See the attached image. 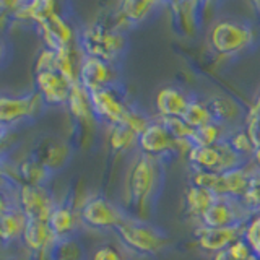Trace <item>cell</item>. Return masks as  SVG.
I'll return each instance as SVG.
<instances>
[{
	"instance_id": "cell-1",
	"label": "cell",
	"mask_w": 260,
	"mask_h": 260,
	"mask_svg": "<svg viewBox=\"0 0 260 260\" xmlns=\"http://www.w3.org/2000/svg\"><path fill=\"white\" fill-rule=\"evenodd\" d=\"M162 161L138 153L125 177L127 205L135 210L132 218L146 221L162 184Z\"/></svg>"
},
{
	"instance_id": "cell-2",
	"label": "cell",
	"mask_w": 260,
	"mask_h": 260,
	"mask_svg": "<svg viewBox=\"0 0 260 260\" xmlns=\"http://www.w3.org/2000/svg\"><path fill=\"white\" fill-rule=\"evenodd\" d=\"M260 41V29L241 16H221L211 23L208 43L211 51L223 57H234L254 49Z\"/></svg>"
},
{
	"instance_id": "cell-3",
	"label": "cell",
	"mask_w": 260,
	"mask_h": 260,
	"mask_svg": "<svg viewBox=\"0 0 260 260\" xmlns=\"http://www.w3.org/2000/svg\"><path fill=\"white\" fill-rule=\"evenodd\" d=\"M78 47L83 55L114 63L127 47L125 32L116 29L106 21H93L81 29Z\"/></svg>"
},
{
	"instance_id": "cell-4",
	"label": "cell",
	"mask_w": 260,
	"mask_h": 260,
	"mask_svg": "<svg viewBox=\"0 0 260 260\" xmlns=\"http://www.w3.org/2000/svg\"><path fill=\"white\" fill-rule=\"evenodd\" d=\"M114 233L125 250L142 257L158 255L169 244L168 236L159 228L132 216H128Z\"/></svg>"
},
{
	"instance_id": "cell-5",
	"label": "cell",
	"mask_w": 260,
	"mask_h": 260,
	"mask_svg": "<svg viewBox=\"0 0 260 260\" xmlns=\"http://www.w3.org/2000/svg\"><path fill=\"white\" fill-rule=\"evenodd\" d=\"M190 148V142H177L158 117H154L145 132L138 135V153L159 161L173 156H185Z\"/></svg>"
},
{
	"instance_id": "cell-6",
	"label": "cell",
	"mask_w": 260,
	"mask_h": 260,
	"mask_svg": "<svg viewBox=\"0 0 260 260\" xmlns=\"http://www.w3.org/2000/svg\"><path fill=\"white\" fill-rule=\"evenodd\" d=\"M81 223L96 231H116L128 218L127 211L104 195H93L80 207Z\"/></svg>"
},
{
	"instance_id": "cell-7",
	"label": "cell",
	"mask_w": 260,
	"mask_h": 260,
	"mask_svg": "<svg viewBox=\"0 0 260 260\" xmlns=\"http://www.w3.org/2000/svg\"><path fill=\"white\" fill-rule=\"evenodd\" d=\"M89 96H91V108L96 120H101L109 127L124 124L132 104L125 101L119 85L98 89V91L89 93Z\"/></svg>"
},
{
	"instance_id": "cell-8",
	"label": "cell",
	"mask_w": 260,
	"mask_h": 260,
	"mask_svg": "<svg viewBox=\"0 0 260 260\" xmlns=\"http://www.w3.org/2000/svg\"><path fill=\"white\" fill-rule=\"evenodd\" d=\"M78 83L88 93L98 91V89L103 88L116 86L119 85L116 65L101 59H96V57L83 55L78 70Z\"/></svg>"
},
{
	"instance_id": "cell-9",
	"label": "cell",
	"mask_w": 260,
	"mask_h": 260,
	"mask_svg": "<svg viewBox=\"0 0 260 260\" xmlns=\"http://www.w3.org/2000/svg\"><path fill=\"white\" fill-rule=\"evenodd\" d=\"M161 7L162 4L150 2V0H143V2L127 0V2L117 4L116 10L112 13V20L108 23L112 24L116 29L125 32V29H132L150 21L153 16L158 15Z\"/></svg>"
},
{
	"instance_id": "cell-10",
	"label": "cell",
	"mask_w": 260,
	"mask_h": 260,
	"mask_svg": "<svg viewBox=\"0 0 260 260\" xmlns=\"http://www.w3.org/2000/svg\"><path fill=\"white\" fill-rule=\"evenodd\" d=\"M43 104L44 101L38 91L21 96L0 94V124L7 127L20 120L35 117Z\"/></svg>"
},
{
	"instance_id": "cell-11",
	"label": "cell",
	"mask_w": 260,
	"mask_h": 260,
	"mask_svg": "<svg viewBox=\"0 0 260 260\" xmlns=\"http://www.w3.org/2000/svg\"><path fill=\"white\" fill-rule=\"evenodd\" d=\"M18 208L28 219L49 221L55 202L44 185H21L18 193Z\"/></svg>"
},
{
	"instance_id": "cell-12",
	"label": "cell",
	"mask_w": 260,
	"mask_h": 260,
	"mask_svg": "<svg viewBox=\"0 0 260 260\" xmlns=\"http://www.w3.org/2000/svg\"><path fill=\"white\" fill-rule=\"evenodd\" d=\"M247 207H242L236 199H216L211 207L202 215L199 224L205 228H231L246 224L247 216L244 215Z\"/></svg>"
},
{
	"instance_id": "cell-13",
	"label": "cell",
	"mask_w": 260,
	"mask_h": 260,
	"mask_svg": "<svg viewBox=\"0 0 260 260\" xmlns=\"http://www.w3.org/2000/svg\"><path fill=\"white\" fill-rule=\"evenodd\" d=\"M36 91L43 98L44 104L62 106L67 104L72 85L60 72L57 70H43L36 72Z\"/></svg>"
},
{
	"instance_id": "cell-14",
	"label": "cell",
	"mask_w": 260,
	"mask_h": 260,
	"mask_svg": "<svg viewBox=\"0 0 260 260\" xmlns=\"http://www.w3.org/2000/svg\"><path fill=\"white\" fill-rule=\"evenodd\" d=\"M246 224H238L231 228H205L199 224V228L193 231V234H195V239H197V244L203 250L218 254V252L230 247L234 241L242 238Z\"/></svg>"
},
{
	"instance_id": "cell-15",
	"label": "cell",
	"mask_w": 260,
	"mask_h": 260,
	"mask_svg": "<svg viewBox=\"0 0 260 260\" xmlns=\"http://www.w3.org/2000/svg\"><path fill=\"white\" fill-rule=\"evenodd\" d=\"M193 94H189L185 89L168 85L158 89L154 96V108L159 119H171V117H182L185 109L189 108V103Z\"/></svg>"
},
{
	"instance_id": "cell-16",
	"label": "cell",
	"mask_w": 260,
	"mask_h": 260,
	"mask_svg": "<svg viewBox=\"0 0 260 260\" xmlns=\"http://www.w3.org/2000/svg\"><path fill=\"white\" fill-rule=\"evenodd\" d=\"M32 156L52 174L67 166V162L70 161L72 156V150L67 142L60 140V138L49 137L38 143L36 151Z\"/></svg>"
},
{
	"instance_id": "cell-17",
	"label": "cell",
	"mask_w": 260,
	"mask_h": 260,
	"mask_svg": "<svg viewBox=\"0 0 260 260\" xmlns=\"http://www.w3.org/2000/svg\"><path fill=\"white\" fill-rule=\"evenodd\" d=\"M171 7V24L184 38H193L200 29V7L199 2H174Z\"/></svg>"
},
{
	"instance_id": "cell-18",
	"label": "cell",
	"mask_w": 260,
	"mask_h": 260,
	"mask_svg": "<svg viewBox=\"0 0 260 260\" xmlns=\"http://www.w3.org/2000/svg\"><path fill=\"white\" fill-rule=\"evenodd\" d=\"M207 103L213 120L224 125L226 128L238 127L239 120L246 117V112H244L239 101H236L234 98L228 94H213L207 98Z\"/></svg>"
},
{
	"instance_id": "cell-19",
	"label": "cell",
	"mask_w": 260,
	"mask_h": 260,
	"mask_svg": "<svg viewBox=\"0 0 260 260\" xmlns=\"http://www.w3.org/2000/svg\"><path fill=\"white\" fill-rule=\"evenodd\" d=\"M67 108L70 116L75 119V122L81 128L91 127L96 122L91 108V96H89V93L80 83L72 85Z\"/></svg>"
},
{
	"instance_id": "cell-20",
	"label": "cell",
	"mask_w": 260,
	"mask_h": 260,
	"mask_svg": "<svg viewBox=\"0 0 260 260\" xmlns=\"http://www.w3.org/2000/svg\"><path fill=\"white\" fill-rule=\"evenodd\" d=\"M47 223L51 226L57 241L73 238V233L77 231L78 224L81 223L80 211L70 205H55Z\"/></svg>"
},
{
	"instance_id": "cell-21",
	"label": "cell",
	"mask_w": 260,
	"mask_h": 260,
	"mask_svg": "<svg viewBox=\"0 0 260 260\" xmlns=\"http://www.w3.org/2000/svg\"><path fill=\"white\" fill-rule=\"evenodd\" d=\"M21 239L31 250L41 252V254H47L57 241L47 221H35V219H28Z\"/></svg>"
},
{
	"instance_id": "cell-22",
	"label": "cell",
	"mask_w": 260,
	"mask_h": 260,
	"mask_svg": "<svg viewBox=\"0 0 260 260\" xmlns=\"http://www.w3.org/2000/svg\"><path fill=\"white\" fill-rule=\"evenodd\" d=\"M184 200H185L187 215L192 216V218L200 219L202 215L211 207V203L216 200V197L210 190L190 184L189 189H187V192L184 193Z\"/></svg>"
},
{
	"instance_id": "cell-23",
	"label": "cell",
	"mask_w": 260,
	"mask_h": 260,
	"mask_svg": "<svg viewBox=\"0 0 260 260\" xmlns=\"http://www.w3.org/2000/svg\"><path fill=\"white\" fill-rule=\"evenodd\" d=\"M108 143H109L111 150L114 153L124 154V153H128L132 150H137L138 135L125 124L112 125V127H109Z\"/></svg>"
},
{
	"instance_id": "cell-24",
	"label": "cell",
	"mask_w": 260,
	"mask_h": 260,
	"mask_svg": "<svg viewBox=\"0 0 260 260\" xmlns=\"http://www.w3.org/2000/svg\"><path fill=\"white\" fill-rule=\"evenodd\" d=\"M26 223L28 218L23 215V211L20 208H12L8 213L0 216V231H2L4 242H10L23 238Z\"/></svg>"
},
{
	"instance_id": "cell-25",
	"label": "cell",
	"mask_w": 260,
	"mask_h": 260,
	"mask_svg": "<svg viewBox=\"0 0 260 260\" xmlns=\"http://www.w3.org/2000/svg\"><path fill=\"white\" fill-rule=\"evenodd\" d=\"M16 173L23 181V185H44V182L51 176V173L35 156L24 158L16 166Z\"/></svg>"
},
{
	"instance_id": "cell-26",
	"label": "cell",
	"mask_w": 260,
	"mask_h": 260,
	"mask_svg": "<svg viewBox=\"0 0 260 260\" xmlns=\"http://www.w3.org/2000/svg\"><path fill=\"white\" fill-rule=\"evenodd\" d=\"M224 142L230 145L241 158H244L246 161L250 162V159H252V156H254V151H255L257 146H255L254 140L250 138V135L246 130V127L230 128V132H228Z\"/></svg>"
},
{
	"instance_id": "cell-27",
	"label": "cell",
	"mask_w": 260,
	"mask_h": 260,
	"mask_svg": "<svg viewBox=\"0 0 260 260\" xmlns=\"http://www.w3.org/2000/svg\"><path fill=\"white\" fill-rule=\"evenodd\" d=\"M182 119L185 120V124L190 125L193 130L207 125L210 122H215L213 116H211V111L208 108L207 100H200L197 96H193L190 100L189 108L185 109Z\"/></svg>"
},
{
	"instance_id": "cell-28",
	"label": "cell",
	"mask_w": 260,
	"mask_h": 260,
	"mask_svg": "<svg viewBox=\"0 0 260 260\" xmlns=\"http://www.w3.org/2000/svg\"><path fill=\"white\" fill-rule=\"evenodd\" d=\"M230 128L218 124V122H210V124L197 128L192 137V145L195 146H213L218 143H223L226 140V135Z\"/></svg>"
},
{
	"instance_id": "cell-29",
	"label": "cell",
	"mask_w": 260,
	"mask_h": 260,
	"mask_svg": "<svg viewBox=\"0 0 260 260\" xmlns=\"http://www.w3.org/2000/svg\"><path fill=\"white\" fill-rule=\"evenodd\" d=\"M49 260H81L83 258V249L73 239H59L47 252Z\"/></svg>"
},
{
	"instance_id": "cell-30",
	"label": "cell",
	"mask_w": 260,
	"mask_h": 260,
	"mask_svg": "<svg viewBox=\"0 0 260 260\" xmlns=\"http://www.w3.org/2000/svg\"><path fill=\"white\" fill-rule=\"evenodd\" d=\"M130 252L124 249V246L114 242H104L96 246V249L91 252L89 260H128Z\"/></svg>"
},
{
	"instance_id": "cell-31",
	"label": "cell",
	"mask_w": 260,
	"mask_h": 260,
	"mask_svg": "<svg viewBox=\"0 0 260 260\" xmlns=\"http://www.w3.org/2000/svg\"><path fill=\"white\" fill-rule=\"evenodd\" d=\"M161 122L165 124V127L169 130V134L173 135L177 142H190L192 143V137H193L195 130L190 125H187L182 117L161 119Z\"/></svg>"
},
{
	"instance_id": "cell-32",
	"label": "cell",
	"mask_w": 260,
	"mask_h": 260,
	"mask_svg": "<svg viewBox=\"0 0 260 260\" xmlns=\"http://www.w3.org/2000/svg\"><path fill=\"white\" fill-rule=\"evenodd\" d=\"M226 252L230 254L234 260H250L254 257V252H252V247L249 246V242L241 238L238 241H234L230 247L226 249Z\"/></svg>"
},
{
	"instance_id": "cell-33",
	"label": "cell",
	"mask_w": 260,
	"mask_h": 260,
	"mask_svg": "<svg viewBox=\"0 0 260 260\" xmlns=\"http://www.w3.org/2000/svg\"><path fill=\"white\" fill-rule=\"evenodd\" d=\"M12 208H10V202H8V197L5 195L4 190H0V216H4Z\"/></svg>"
},
{
	"instance_id": "cell-34",
	"label": "cell",
	"mask_w": 260,
	"mask_h": 260,
	"mask_svg": "<svg viewBox=\"0 0 260 260\" xmlns=\"http://www.w3.org/2000/svg\"><path fill=\"white\" fill-rule=\"evenodd\" d=\"M213 260H234V258H233L230 254H228L226 249H224V250H221V252H218V254H215Z\"/></svg>"
},
{
	"instance_id": "cell-35",
	"label": "cell",
	"mask_w": 260,
	"mask_h": 260,
	"mask_svg": "<svg viewBox=\"0 0 260 260\" xmlns=\"http://www.w3.org/2000/svg\"><path fill=\"white\" fill-rule=\"evenodd\" d=\"M252 162L257 169H260V146H257L255 151H254V156H252Z\"/></svg>"
},
{
	"instance_id": "cell-36",
	"label": "cell",
	"mask_w": 260,
	"mask_h": 260,
	"mask_svg": "<svg viewBox=\"0 0 260 260\" xmlns=\"http://www.w3.org/2000/svg\"><path fill=\"white\" fill-rule=\"evenodd\" d=\"M5 185V177H4V173L2 169H0V190H2V187Z\"/></svg>"
},
{
	"instance_id": "cell-37",
	"label": "cell",
	"mask_w": 260,
	"mask_h": 260,
	"mask_svg": "<svg viewBox=\"0 0 260 260\" xmlns=\"http://www.w3.org/2000/svg\"><path fill=\"white\" fill-rule=\"evenodd\" d=\"M5 130H7V127L0 124V140H2V137H4V134H5Z\"/></svg>"
},
{
	"instance_id": "cell-38",
	"label": "cell",
	"mask_w": 260,
	"mask_h": 260,
	"mask_svg": "<svg viewBox=\"0 0 260 260\" xmlns=\"http://www.w3.org/2000/svg\"><path fill=\"white\" fill-rule=\"evenodd\" d=\"M2 52H4V46H2V41H0V57H2Z\"/></svg>"
},
{
	"instance_id": "cell-39",
	"label": "cell",
	"mask_w": 260,
	"mask_h": 260,
	"mask_svg": "<svg viewBox=\"0 0 260 260\" xmlns=\"http://www.w3.org/2000/svg\"><path fill=\"white\" fill-rule=\"evenodd\" d=\"M4 242V238H2V231H0V244Z\"/></svg>"
},
{
	"instance_id": "cell-40",
	"label": "cell",
	"mask_w": 260,
	"mask_h": 260,
	"mask_svg": "<svg viewBox=\"0 0 260 260\" xmlns=\"http://www.w3.org/2000/svg\"><path fill=\"white\" fill-rule=\"evenodd\" d=\"M250 260H260V258H257V257H255V255H254V257H252V258H250Z\"/></svg>"
},
{
	"instance_id": "cell-41",
	"label": "cell",
	"mask_w": 260,
	"mask_h": 260,
	"mask_svg": "<svg viewBox=\"0 0 260 260\" xmlns=\"http://www.w3.org/2000/svg\"><path fill=\"white\" fill-rule=\"evenodd\" d=\"M8 260H13V258H8Z\"/></svg>"
}]
</instances>
